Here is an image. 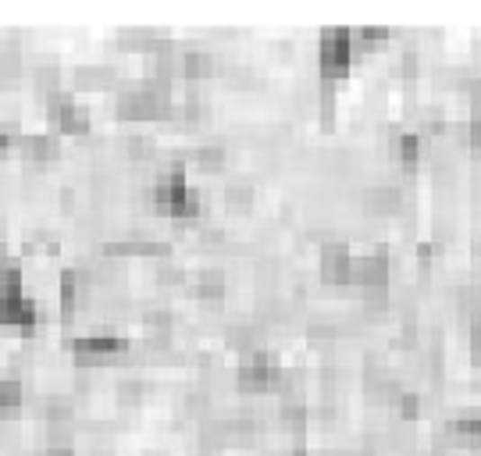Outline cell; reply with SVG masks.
Masks as SVG:
<instances>
[{
    "label": "cell",
    "mask_w": 481,
    "mask_h": 456,
    "mask_svg": "<svg viewBox=\"0 0 481 456\" xmlns=\"http://www.w3.org/2000/svg\"><path fill=\"white\" fill-rule=\"evenodd\" d=\"M154 200H157V207L161 210H168L172 218H179V221H186V218H200V192L190 189L186 183V175H183V168H175V172H168L161 183L154 185Z\"/></svg>",
    "instance_id": "1"
},
{
    "label": "cell",
    "mask_w": 481,
    "mask_h": 456,
    "mask_svg": "<svg viewBox=\"0 0 481 456\" xmlns=\"http://www.w3.org/2000/svg\"><path fill=\"white\" fill-rule=\"evenodd\" d=\"M353 54H357V32L335 29V32L321 36V76L325 79L346 76L353 65Z\"/></svg>",
    "instance_id": "2"
},
{
    "label": "cell",
    "mask_w": 481,
    "mask_h": 456,
    "mask_svg": "<svg viewBox=\"0 0 481 456\" xmlns=\"http://www.w3.org/2000/svg\"><path fill=\"white\" fill-rule=\"evenodd\" d=\"M129 343L121 335H96V339H79L72 346V361L79 367H107L118 357H125Z\"/></svg>",
    "instance_id": "3"
},
{
    "label": "cell",
    "mask_w": 481,
    "mask_h": 456,
    "mask_svg": "<svg viewBox=\"0 0 481 456\" xmlns=\"http://www.w3.org/2000/svg\"><path fill=\"white\" fill-rule=\"evenodd\" d=\"M236 385H239V392H268V389L282 385V371L272 364L268 353H250L243 367L236 371Z\"/></svg>",
    "instance_id": "4"
},
{
    "label": "cell",
    "mask_w": 481,
    "mask_h": 456,
    "mask_svg": "<svg viewBox=\"0 0 481 456\" xmlns=\"http://www.w3.org/2000/svg\"><path fill=\"white\" fill-rule=\"evenodd\" d=\"M50 121H54V129L65 132V136H86L90 125H94L90 111H86L83 103H76L72 96H65V93H54V96H50Z\"/></svg>",
    "instance_id": "5"
},
{
    "label": "cell",
    "mask_w": 481,
    "mask_h": 456,
    "mask_svg": "<svg viewBox=\"0 0 481 456\" xmlns=\"http://www.w3.org/2000/svg\"><path fill=\"white\" fill-rule=\"evenodd\" d=\"M40 321V307L25 296H7L0 300V325H14V328H32Z\"/></svg>",
    "instance_id": "6"
},
{
    "label": "cell",
    "mask_w": 481,
    "mask_h": 456,
    "mask_svg": "<svg viewBox=\"0 0 481 456\" xmlns=\"http://www.w3.org/2000/svg\"><path fill=\"white\" fill-rule=\"evenodd\" d=\"M364 207L371 214H399L403 210V192L396 185H375L364 192Z\"/></svg>",
    "instance_id": "7"
},
{
    "label": "cell",
    "mask_w": 481,
    "mask_h": 456,
    "mask_svg": "<svg viewBox=\"0 0 481 456\" xmlns=\"http://www.w3.org/2000/svg\"><path fill=\"white\" fill-rule=\"evenodd\" d=\"M58 154H61V143L54 136H25L22 139V157L25 161L43 165V161H58Z\"/></svg>",
    "instance_id": "8"
},
{
    "label": "cell",
    "mask_w": 481,
    "mask_h": 456,
    "mask_svg": "<svg viewBox=\"0 0 481 456\" xmlns=\"http://www.w3.org/2000/svg\"><path fill=\"white\" fill-rule=\"evenodd\" d=\"M392 154L403 168H417L421 165V154H424V139L417 132H399L396 143H392Z\"/></svg>",
    "instance_id": "9"
},
{
    "label": "cell",
    "mask_w": 481,
    "mask_h": 456,
    "mask_svg": "<svg viewBox=\"0 0 481 456\" xmlns=\"http://www.w3.org/2000/svg\"><path fill=\"white\" fill-rule=\"evenodd\" d=\"M192 289H196V296H200V300H207V303H218V300L225 296V274L218 272V268L196 272V278H192Z\"/></svg>",
    "instance_id": "10"
},
{
    "label": "cell",
    "mask_w": 481,
    "mask_h": 456,
    "mask_svg": "<svg viewBox=\"0 0 481 456\" xmlns=\"http://www.w3.org/2000/svg\"><path fill=\"white\" fill-rule=\"evenodd\" d=\"M218 72V61H214V54H207V50H186L183 54V76L186 79H207V76H214Z\"/></svg>",
    "instance_id": "11"
},
{
    "label": "cell",
    "mask_w": 481,
    "mask_h": 456,
    "mask_svg": "<svg viewBox=\"0 0 481 456\" xmlns=\"http://www.w3.org/2000/svg\"><path fill=\"white\" fill-rule=\"evenodd\" d=\"M143 328H147L150 343L165 346L168 335H172V317H168V310H147V314H143Z\"/></svg>",
    "instance_id": "12"
},
{
    "label": "cell",
    "mask_w": 481,
    "mask_h": 456,
    "mask_svg": "<svg viewBox=\"0 0 481 456\" xmlns=\"http://www.w3.org/2000/svg\"><path fill=\"white\" fill-rule=\"evenodd\" d=\"M192 157H196V165H200L203 172H225V165H228V150H225L221 143H203Z\"/></svg>",
    "instance_id": "13"
},
{
    "label": "cell",
    "mask_w": 481,
    "mask_h": 456,
    "mask_svg": "<svg viewBox=\"0 0 481 456\" xmlns=\"http://www.w3.org/2000/svg\"><path fill=\"white\" fill-rule=\"evenodd\" d=\"M86 292V278L79 272H65L61 274V307L65 310H76V303H79V296Z\"/></svg>",
    "instance_id": "14"
},
{
    "label": "cell",
    "mask_w": 481,
    "mask_h": 456,
    "mask_svg": "<svg viewBox=\"0 0 481 456\" xmlns=\"http://www.w3.org/2000/svg\"><path fill=\"white\" fill-rule=\"evenodd\" d=\"M22 407V381L18 378H0V417L14 414Z\"/></svg>",
    "instance_id": "15"
},
{
    "label": "cell",
    "mask_w": 481,
    "mask_h": 456,
    "mask_svg": "<svg viewBox=\"0 0 481 456\" xmlns=\"http://www.w3.org/2000/svg\"><path fill=\"white\" fill-rule=\"evenodd\" d=\"M22 68V50H18V36L11 40H0V76H14Z\"/></svg>",
    "instance_id": "16"
},
{
    "label": "cell",
    "mask_w": 481,
    "mask_h": 456,
    "mask_svg": "<svg viewBox=\"0 0 481 456\" xmlns=\"http://www.w3.org/2000/svg\"><path fill=\"white\" fill-rule=\"evenodd\" d=\"M32 79H36V86H40V90L50 93V96H54V93H61L58 90V86H61V68H58V65H40V68L32 72Z\"/></svg>",
    "instance_id": "17"
},
{
    "label": "cell",
    "mask_w": 481,
    "mask_h": 456,
    "mask_svg": "<svg viewBox=\"0 0 481 456\" xmlns=\"http://www.w3.org/2000/svg\"><path fill=\"white\" fill-rule=\"evenodd\" d=\"M225 200H228V207H250V200H254V185L246 183V179L228 183L225 185Z\"/></svg>",
    "instance_id": "18"
},
{
    "label": "cell",
    "mask_w": 481,
    "mask_h": 456,
    "mask_svg": "<svg viewBox=\"0 0 481 456\" xmlns=\"http://www.w3.org/2000/svg\"><path fill=\"white\" fill-rule=\"evenodd\" d=\"M118 396H121L129 407H136V403L147 396V385H143L139 378H121V385H118Z\"/></svg>",
    "instance_id": "19"
},
{
    "label": "cell",
    "mask_w": 481,
    "mask_h": 456,
    "mask_svg": "<svg viewBox=\"0 0 481 456\" xmlns=\"http://www.w3.org/2000/svg\"><path fill=\"white\" fill-rule=\"evenodd\" d=\"M396 410H399V417H403L406 425H414V421L421 417V399H417L414 392H403V396L396 399Z\"/></svg>",
    "instance_id": "20"
},
{
    "label": "cell",
    "mask_w": 481,
    "mask_h": 456,
    "mask_svg": "<svg viewBox=\"0 0 481 456\" xmlns=\"http://www.w3.org/2000/svg\"><path fill=\"white\" fill-rule=\"evenodd\" d=\"M7 296H22V274L18 268H0V300Z\"/></svg>",
    "instance_id": "21"
},
{
    "label": "cell",
    "mask_w": 481,
    "mask_h": 456,
    "mask_svg": "<svg viewBox=\"0 0 481 456\" xmlns=\"http://www.w3.org/2000/svg\"><path fill=\"white\" fill-rule=\"evenodd\" d=\"M76 79L83 83V86H103V83H111V68H79L76 72Z\"/></svg>",
    "instance_id": "22"
},
{
    "label": "cell",
    "mask_w": 481,
    "mask_h": 456,
    "mask_svg": "<svg viewBox=\"0 0 481 456\" xmlns=\"http://www.w3.org/2000/svg\"><path fill=\"white\" fill-rule=\"evenodd\" d=\"M468 143H471L475 150H481V118H471V121H468Z\"/></svg>",
    "instance_id": "23"
},
{
    "label": "cell",
    "mask_w": 481,
    "mask_h": 456,
    "mask_svg": "<svg viewBox=\"0 0 481 456\" xmlns=\"http://www.w3.org/2000/svg\"><path fill=\"white\" fill-rule=\"evenodd\" d=\"M7 147H11V136H7V132H0V150H7Z\"/></svg>",
    "instance_id": "24"
},
{
    "label": "cell",
    "mask_w": 481,
    "mask_h": 456,
    "mask_svg": "<svg viewBox=\"0 0 481 456\" xmlns=\"http://www.w3.org/2000/svg\"><path fill=\"white\" fill-rule=\"evenodd\" d=\"M292 456H307V450H296V453H292Z\"/></svg>",
    "instance_id": "25"
}]
</instances>
